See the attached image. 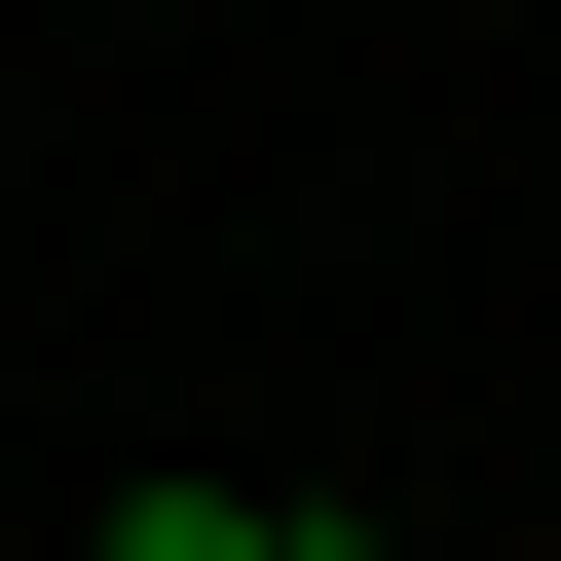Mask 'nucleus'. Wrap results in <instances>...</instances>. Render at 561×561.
<instances>
[{"label":"nucleus","instance_id":"f257e3e1","mask_svg":"<svg viewBox=\"0 0 561 561\" xmlns=\"http://www.w3.org/2000/svg\"><path fill=\"white\" fill-rule=\"evenodd\" d=\"M113 561H337L300 486H113Z\"/></svg>","mask_w":561,"mask_h":561}]
</instances>
